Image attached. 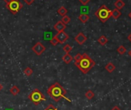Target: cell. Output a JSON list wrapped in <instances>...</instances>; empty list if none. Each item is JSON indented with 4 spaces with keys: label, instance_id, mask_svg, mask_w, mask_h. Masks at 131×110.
Returning a JSON list of instances; mask_svg holds the SVG:
<instances>
[{
    "label": "cell",
    "instance_id": "obj_13",
    "mask_svg": "<svg viewBox=\"0 0 131 110\" xmlns=\"http://www.w3.org/2000/svg\"><path fill=\"white\" fill-rule=\"evenodd\" d=\"M105 69H106L108 72L111 73V72H113L116 69V66H115L114 64H113L112 63H107V64L105 66Z\"/></svg>",
    "mask_w": 131,
    "mask_h": 110
},
{
    "label": "cell",
    "instance_id": "obj_23",
    "mask_svg": "<svg viewBox=\"0 0 131 110\" xmlns=\"http://www.w3.org/2000/svg\"><path fill=\"white\" fill-rule=\"evenodd\" d=\"M82 57H83V54L77 53V54L76 55V56H75V57H74V60H75L74 64H75V63H80V60L82 59Z\"/></svg>",
    "mask_w": 131,
    "mask_h": 110
},
{
    "label": "cell",
    "instance_id": "obj_10",
    "mask_svg": "<svg viewBox=\"0 0 131 110\" xmlns=\"http://www.w3.org/2000/svg\"><path fill=\"white\" fill-rule=\"evenodd\" d=\"M73 56H71V55L70 53H66L65 55H63V56L62 57V61L66 63V64H69L72 62L73 60Z\"/></svg>",
    "mask_w": 131,
    "mask_h": 110
},
{
    "label": "cell",
    "instance_id": "obj_29",
    "mask_svg": "<svg viewBox=\"0 0 131 110\" xmlns=\"http://www.w3.org/2000/svg\"><path fill=\"white\" fill-rule=\"evenodd\" d=\"M111 110H121V109H120L118 106H114Z\"/></svg>",
    "mask_w": 131,
    "mask_h": 110
},
{
    "label": "cell",
    "instance_id": "obj_28",
    "mask_svg": "<svg viewBox=\"0 0 131 110\" xmlns=\"http://www.w3.org/2000/svg\"><path fill=\"white\" fill-rule=\"evenodd\" d=\"M13 0H4V2L6 3V4H9L11 2H13Z\"/></svg>",
    "mask_w": 131,
    "mask_h": 110
},
{
    "label": "cell",
    "instance_id": "obj_25",
    "mask_svg": "<svg viewBox=\"0 0 131 110\" xmlns=\"http://www.w3.org/2000/svg\"><path fill=\"white\" fill-rule=\"evenodd\" d=\"M44 110H58L56 107H54L52 105H49Z\"/></svg>",
    "mask_w": 131,
    "mask_h": 110
},
{
    "label": "cell",
    "instance_id": "obj_30",
    "mask_svg": "<svg viewBox=\"0 0 131 110\" xmlns=\"http://www.w3.org/2000/svg\"><path fill=\"white\" fill-rule=\"evenodd\" d=\"M128 40L131 42V33L128 35Z\"/></svg>",
    "mask_w": 131,
    "mask_h": 110
},
{
    "label": "cell",
    "instance_id": "obj_12",
    "mask_svg": "<svg viewBox=\"0 0 131 110\" xmlns=\"http://www.w3.org/2000/svg\"><path fill=\"white\" fill-rule=\"evenodd\" d=\"M114 6H115L116 9L120 10L125 6V3L123 1V0H116V1L114 3Z\"/></svg>",
    "mask_w": 131,
    "mask_h": 110
},
{
    "label": "cell",
    "instance_id": "obj_1",
    "mask_svg": "<svg viewBox=\"0 0 131 110\" xmlns=\"http://www.w3.org/2000/svg\"><path fill=\"white\" fill-rule=\"evenodd\" d=\"M67 90H66L59 82H56L50 85L49 89H47V94L55 101L59 102L60 99H65L71 102V100L67 99L66 95H67Z\"/></svg>",
    "mask_w": 131,
    "mask_h": 110
},
{
    "label": "cell",
    "instance_id": "obj_4",
    "mask_svg": "<svg viewBox=\"0 0 131 110\" xmlns=\"http://www.w3.org/2000/svg\"><path fill=\"white\" fill-rule=\"evenodd\" d=\"M28 98H29V99H30V101L32 102L36 105H39L41 102L46 100L45 95L42 94V92L40 90H39V89H34V90L29 95Z\"/></svg>",
    "mask_w": 131,
    "mask_h": 110
},
{
    "label": "cell",
    "instance_id": "obj_19",
    "mask_svg": "<svg viewBox=\"0 0 131 110\" xmlns=\"http://www.w3.org/2000/svg\"><path fill=\"white\" fill-rule=\"evenodd\" d=\"M117 52L119 54V55H123L126 52V48L123 46V45H120L117 48Z\"/></svg>",
    "mask_w": 131,
    "mask_h": 110
},
{
    "label": "cell",
    "instance_id": "obj_7",
    "mask_svg": "<svg viewBox=\"0 0 131 110\" xmlns=\"http://www.w3.org/2000/svg\"><path fill=\"white\" fill-rule=\"evenodd\" d=\"M55 36L57 38V39L59 40V43H61V44H62V43L66 42H67V40L69 39V35H68V34H67V33H66V32H64V31H62V32H58Z\"/></svg>",
    "mask_w": 131,
    "mask_h": 110
},
{
    "label": "cell",
    "instance_id": "obj_6",
    "mask_svg": "<svg viewBox=\"0 0 131 110\" xmlns=\"http://www.w3.org/2000/svg\"><path fill=\"white\" fill-rule=\"evenodd\" d=\"M32 49L33 52L36 55V56H41V55L45 52L46 47H45L40 42H39L36 43V44L32 46Z\"/></svg>",
    "mask_w": 131,
    "mask_h": 110
},
{
    "label": "cell",
    "instance_id": "obj_33",
    "mask_svg": "<svg viewBox=\"0 0 131 110\" xmlns=\"http://www.w3.org/2000/svg\"><path fill=\"white\" fill-rule=\"evenodd\" d=\"M3 89V85H1V84H0V91H1Z\"/></svg>",
    "mask_w": 131,
    "mask_h": 110
},
{
    "label": "cell",
    "instance_id": "obj_18",
    "mask_svg": "<svg viewBox=\"0 0 131 110\" xmlns=\"http://www.w3.org/2000/svg\"><path fill=\"white\" fill-rule=\"evenodd\" d=\"M10 92H11V94L12 95H18L19 93V92H20V90H19V89L16 86V85H13L11 89H10Z\"/></svg>",
    "mask_w": 131,
    "mask_h": 110
},
{
    "label": "cell",
    "instance_id": "obj_20",
    "mask_svg": "<svg viewBox=\"0 0 131 110\" xmlns=\"http://www.w3.org/2000/svg\"><path fill=\"white\" fill-rule=\"evenodd\" d=\"M23 72H24V74H25L26 76H28V77H29V76H32V74L33 73V71H32V69L31 68L27 67V68H26V69H24Z\"/></svg>",
    "mask_w": 131,
    "mask_h": 110
},
{
    "label": "cell",
    "instance_id": "obj_21",
    "mask_svg": "<svg viewBox=\"0 0 131 110\" xmlns=\"http://www.w3.org/2000/svg\"><path fill=\"white\" fill-rule=\"evenodd\" d=\"M63 50L66 53H70L72 50H73V47L69 45V44H67L63 46Z\"/></svg>",
    "mask_w": 131,
    "mask_h": 110
},
{
    "label": "cell",
    "instance_id": "obj_22",
    "mask_svg": "<svg viewBox=\"0 0 131 110\" xmlns=\"http://www.w3.org/2000/svg\"><path fill=\"white\" fill-rule=\"evenodd\" d=\"M70 20H71L70 17L69 16H67V15H66V16H62V20H61V21H62L64 24L67 25V24H68V23L70 22Z\"/></svg>",
    "mask_w": 131,
    "mask_h": 110
},
{
    "label": "cell",
    "instance_id": "obj_15",
    "mask_svg": "<svg viewBox=\"0 0 131 110\" xmlns=\"http://www.w3.org/2000/svg\"><path fill=\"white\" fill-rule=\"evenodd\" d=\"M121 12L117 9H115L112 11V17L115 19H117L118 18H119L121 16Z\"/></svg>",
    "mask_w": 131,
    "mask_h": 110
},
{
    "label": "cell",
    "instance_id": "obj_24",
    "mask_svg": "<svg viewBox=\"0 0 131 110\" xmlns=\"http://www.w3.org/2000/svg\"><path fill=\"white\" fill-rule=\"evenodd\" d=\"M50 43H51L52 45L56 46L58 43H59V40L57 39V38H56V36H53V37H52V39L50 40Z\"/></svg>",
    "mask_w": 131,
    "mask_h": 110
},
{
    "label": "cell",
    "instance_id": "obj_14",
    "mask_svg": "<svg viewBox=\"0 0 131 110\" xmlns=\"http://www.w3.org/2000/svg\"><path fill=\"white\" fill-rule=\"evenodd\" d=\"M98 43H100V45H105L107 42H108V39L105 36V35H101L98 40H97Z\"/></svg>",
    "mask_w": 131,
    "mask_h": 110
},
{
    "label": "cell",
    "instance_id": "obj_32",
    "mask_svg": "<svg viewBox=\"0 0 131 110\" xmlns=\"http://www.w3.org/2000/svg\"><path fill=\"white\" fill-rule=\"evenodd\" d=\"M128 16H129V18H130V19H131V12L128 14Z\"/></svg>",
    "mask_w": 131,
    "mask_h": 110
},
{
    "label": "cell",
    "instance_id": "obj_9",
    "mask_svg": "<svg viewBox=\"0 0 131 110\" xmlns=\"http://www.w3.org/2000/svg\"><path fill=\"white\" fill-rule=\"evenodd\" d=\"M66 28H67V26H66V24H64L62 21L57 22L54 25V26H53V29H54L56 31H57L58 32H62V31H64Z\"/></svg>",
    "mask_w": 131,
    "mask_h": 110
},
{
    "label": "cell",
    "instance_id": "obj_8",
    "mask_svg": "<svg viewBox=\"0 0 131 110\" xmlns=\"http://www.w3.org/2000/svg\"><path fill=\"white\" fill-rule=\"evenodd\" d=\"M87 40V37L83 34V32H79L77 35L75 37V41L79 45H83L85 43V42Z\"/></svg>",
    "mask_w": 131,
    "mask_h": 110
},
{
    "label": "cell",
    "instance_id": "obj_17",
    "mask_svg": "<svg viewBox=\"0 0 131 110\" xmlns=\"http://www.w3.org/2000/svg\"><path fill=\"white\" fill-rule=\"evenodd\" d=\"M94 96H95V94H94V92H93L92 90H87V91L86 92V93H85V97H86L87 99H89V100L93 99Z\"/></svg>",
    "mask_w": 131,
    "mask_h": 110
},
{
    "label": "cell",
    "instance_id": "obj_16",
    "mask_svg": "<svg viewBox=\"0 0 131 110\" xmlns=\"http://www.w3.org/2000/svg\"><path fill=\"white\" fill-rule=\"evenodd\" d=\"M57 13H59V15H60L61 16H64L67 14L68 13V10L67 9V8L64 7V6H61L58 10H57Z\"/></svg>",
    "mask_w": 131,
    "mask_h": 110
},
{
    "label": "cell",
    "instance_id": "obj_26",
    "mask_svg": "<svg viewBox=\"0 0 131 110\" xmlns=\"http://www.w3.org/2000/svg\"><path fill=\"white\" fill-rule=\"evenodd\" d=\"M79 2L81 4H83V6H86V5H87L90 2V0H79Z\"/></svg>",
    "mask_w": 131,
    "mask_h": 110
},
{
    "label": "cell",
    "instance_id": "obj_31",
    "mask_svg": "<svg viewBox=\"0 0 131 110\" xmlns=\"http://www.w3.org/2000/svg\"><path fill=\"white\" fill-rule=\"evenodd\" d=\"M128 55H129V56L131 57V49H130V50H129V51L128 52Z\"/></svg>",
    "mask_w": 131,
    "mask_h": 110
},
{
    "label": "cell",
    "instance_id": "obj_27",
    "mask_svg": "<svg viewBox=\"0 0 131 110\" xmlns=\"http://www.w3.org/2000/svg\"><path fill=\"white\" fill-rule=\"evenodd\" d=\"M24 2H25L28 6H30L32 3H33L34 0H24Z\"/></svg>",
    "mask_w": 131,
    "mask_h": 110
},
{
    "label": "cell",
    "instance_id": "obj_11",
    "mask_svg": "<svg viewBox=\"0 0 131 110\" xmlns=\"http://www.w3.org/2000/svg\"><path fill=\"white\" fill-rule=\"evenodd\" d=\"M78 19H79V20H80L81 22H83V23H86V22H88V21H89V19H90V16H89V15H87L86 13H82V14H80V15L79 16Z\"/></svg>",
    "mask_w": 131,
    "mask_h": 110
},
{
    "label": "cell",
    "instance_id": "obj_5",
    "mask_svg": "<svg viewBox=\"0 0 131 110\" xmlns=\"http://www.w3.org/2000/svg\"><path fill=\"white\" fill-rule=\"evenodd\" d=\"M6 7L10 11V13H12L13 14H16L19 12L21 9H23V5L19 0H13L10 3L6 4Z\"/></svg>",
    "mask_w": 131,
    "mask_h": 110
},
{
    "label": "cell",
    "instance_id": "obj_3",
    "mask_svg": "<svg viewBox=\"0 0 131 110\" xmlns=\"http://www.w3.org/2000/svg\"><path fill=\"white\" fill-rule=\"evenodd\" d=\"M95 16L102 22H106L111 16H112V11L105 5H102L96 12Z\"/></svg>",
    "mask_w": 131,
    "mask_h": 110
},
{
    "label": "cell",
    "instance_id": "obj_2",
    "mask_svg": "<svg viewBox=\"0 0 131 110\" xmlns=\"http://www.w3.org/2000/svg\"><path fill=\"white\" fill-rule=\"evenodd\" d=\"M75 66H77V68L83 73V74H87L92 68H93L96 65V63L88 56L86 53L83 54L82 59L80 60V63H75Z\"/></svg>",
    "mask_w": 131,
    "mask_h": 110
}]
</instances>
